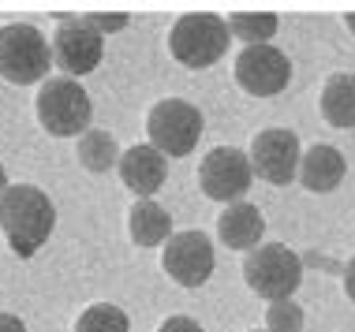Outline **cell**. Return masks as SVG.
I'll return each mask as SVG.
<instances>
[{
	"mask_svg": "<svg viewBox=\"0 0 355 332\" xmlns=\"http://www.w3.org/2000/svg\"><path fill=\"white\" fill-rule=\"evenodd\" d=\"M251 168L258 179H266V183L273 187H284L292 183V179H300V138H295V131L288 127H266L258 131L251 138Z\"/></svg>",
	"mask_w": 355,
	"mask_h": 332,
	"instance_id": "cell-9",
	"label": "cell"
},
{
	"mask_svg": "<svg viewBox=\"0 0 355 332\" xmlns=\"http://www.w3.org/2000/svg\"><path fill=\"white\" fill-rule=\"evenodd\" d=\"M266 329L270 332H300L303 329V306H295L292 299L270 302V310H266Z\"/></svg>",
	"mask_w": 355,
	"mask_h": 332,
	"instance_id": "cell-20",
	"label": "cell"
},
{
	"mask_svg": "<svg viewBox=\"0 0 355 332\" xmlns=\"http://www.w3.org/2000/svg\"><path fill=\"white\" fill-rule=\"evenodd\" d=\"M105 56V34L86 23V15H64L53 34V64L68 79L90 75Z\"/></svg>",
	"mask_w": 355,
	"mask_h": 332,
	"instance_id": "cell-7",
	"label": "cell"
},
{
	"mask_svg": "<svg viewBox=\"0 0 355 332\" xmlns=\"http://www.w3.org/2000/svg\"><path fill=\"white\" fill-rule=\"evenodd\" d=\"M344 23H348V30L355 34V12H352V15H344Z\"/></svg>",
	"mask_w": 355,
	"mask_h": 332,
	"instance_id": "cell-26",
	"label": "cell"
},
{
	"mask_svg": "<svg viewBox=\"0 0 355 332\" xmlns=\"http://www.w3.org/2000/svg\"><path fill=\"white\" fill-rule=\"evenodd\" d=\"M116 168H120L123 187H128L131 194H139V198L157 194L161 187H165V176H168L165 154H161V149H153L150 142H139V146L123 149Z\"/></svg>",
	"mask_w": 355,
	"mask_h": 332,
	"instance_id": "cell-12",
	"label": "cell"
},
{
	"mask_svg": "<svg viewBox=\"0 0 355 332\" xmlns=\"http://www.w3.org/2000/svg\"><path fill=\"white\" fill-rule=\"evenodd\" d=\"M86 23L94 26V30H101V34H112V30H123L128 26V15H101V12H86Z\"/></svg>",
	"mask_w": 355,
	"mask_h": 332,
	"instance_id": "cell-21",
	"label": "cell"
},
{
	"mask_svg": "<svg viewBox=\"0 0 355 332\" xmlns=\"http://www.w3.org/2000/svg\"><path fill=\"white\" fill-rule=\"evenodd\" d=\"M161 265L180 288H202L214 273V243L206 232H172V239L161 246Z\"/></svg>",
	"mask_w": 355,
	"mask_h": 332,
	"instance_id": "cell-11",
	"label": "cell"
},
{
	"mask_svg": "<svg viewBox=\"0 0 355 332\" xmlns=\"http://www.w3.org/2000/svg\"><path fill=\"white\" fill-rule=\"evenodd\" d=\"M243 277H247V288H251L254 295H262L270 302H284V299H292L295 288L303 284V261L292 246L262 243L243 258Z\"/></svg>",
	"mask_w": 355,
	"mask_h": 332,
	"instance_id": "cell-3",
	"label": "cell"
},
{
	"mask_svg": "<svg viewBox=\"0 0 355 332\" xmlns=\"http://www.w3.org/2000/svg\"><path fill=\"white\" fill-rule=\"evenodd\" d=\"M251 179H254L251 157L239 154L236 146H214L202 157V165H198V187H202V194L214 198V202H225V205L239 202L251 191Z\"/></svg>",
	"mask_w": 355,
	"mask_h": 332,
	"instance_id": "cell-8",
	"label": "cell"
},
{
	"mask_svg": "<svg viewBox=\"0 0 355 332\" xmlns=\"http://www.w3.org/2000/svg\"><path fill=\"white\" fill-rule=\"evenodd\" d=\"M228 49V23L214 12L180 15L168 30V53L191 71H202L217 64Z\"/></svg>",
	"mask_w": 355,
	"mask_h": 332,
	"instance_id": "cell-2",
	"label": "cell"
},
{
	"mask_svg": "<svg viewBox=\"0 0 355 332\" xmlns=\"http://www.w3.org/2000/svg\"><path fill=\"white\" fill-rule=\"evenodd\" d=\"M146 135L150 146L161 149L165 157H187L198 146V135H202V112L180 98L157 101L146 116Z\"/></svg>",
	"mask_w": 355,
	"mask_h": 332,
	"instance_id": "cell-6",
	"label": "cell"
},
{
	"mask_svg": "<svg viewBox=\"0 0 355 332\" xmlns=\"http://www.w3.org/2000/svg\"><path fill=\"white\" fill-rule=\"evenodd\" d=\"M56 210L53 198L34 183H15L0 198V232L19 258H34L53 235Z\"/></svg>",
	"mask_w": 355,
	"mask_h": 332,
	"instance_id": "cell-1",
	"label": "cell"
},
{
	"mask_svg": "<svg viewBox=\"0 0 355 332\" xmlns=\"http://www.w3.org/2000/svg\"><path fill=\"white\" fill-rule=\"evenodd\" d=\"M254 332H262V329H254ZM266 332H270V329H266Z\"/></svg>",
	"mask_w": 355,
	"mask_h": 332,
	"instance_id": "cell-27",
	"label": "cell"
},
{
	"mask_svg": "<svg viewBox=\"0 0 355 332\" xmlns=\"http://www.w3.org/2000/svg\"><path fill=\"white\" fill-rule=\"evenodd\" d=\"M37 123H42L49 135L68 138V135H86L90 131V93H86L75 79L60 75V79H45L34 101Z\"/></svg>",
	"mask_w": 355,
	"mask_h": 332,
	"instance_id": "cell-4",
	"label": "cell"
},
{
	"mask_svg": "<svg viewBox=\"0 0 355 332\" xmlns=\"http://www.w3.org/2000/svg\"><path fill=\"white\" fill-rule=\"evenodd\" d=\"M53 64V45L31 23H8L0 26V79L15 86H31L45 79Z\"/></svg>",
	"mask_w": 355,
	"mask_h": 332,
	"instance_id": "cell-5",
	"label": "cell"
},
{
	"mask_svg": "<svg viewBox=\"0 0 355 332\" xmlns=\"http://www.w3.org/2000/svg\"><path fill=\"white\" fill-rule=\"evenodd\" d=\"M262 232H266V221H262V210L251 202H232L225 205V213L217 216V235L225 246L232 250H247L251 254L258 243H262Z\"/></svg>",
	"mask_w": 355,
	"mask_h": 332,
	"instance_id": "cell-13",
	"label": "cell"
},
{
	"mask_svg": "<svg viewBox=\"0 0 355 332\" xmlns=\"http://www.w3.org/2000/svg\"><path fill=\"white\" fill-rule=\"evenodd\" d=\"M79 165L86 172H109L112 165H120V146L109 131H98L90 127L86 135H79V149H75Z\"/></svg>",
	"mask_w": 355,
	"mask_h": 332,
	"instance_id": "cell-17",
	"label": "cell"
},
{
	"mask_svg": "<svg viewBox=\"0 0 355 332\" xmlns=\"http://www.w3.org/2000/svg\"><path fill=\"white\" fill-rule=\"evenodd\" d=\"M322 120L337 131H352L355 127V75H333L322 86L318 98Z\"/></svg>",
	"mask_w": 355,
	"mask_h": 332,
	"instance_id": "cell-15",
	"label": "cell"
},
{
	"mask_svg": "<svg viewBox=\"0 0 355 332\" xmlns=\"http://www.w3.org/2000/svg\"><path fill=\"white\" fill-rule=\"evenodd\" d=\"M128 232L139 246H165L172 239V221L153 198H139L128 213Z\"/></svg>",
	"mask_w": 355,
	"mask_h": 332,
	"instance_id": "cell-16",
	"label": "cell"
},
{
	"mask_svg": "<svg viewBox=\"0 0 355 332\" xmlns=\"http://www.w3.org/2000/svg\"><path fill=\"white\" fill-rule=\"evenodd\" d=\"M228 23V34H236L239 42L247 45H270V37L277 34V19L273 12H232L225 19Z\"/></svg>",
	"mask_w": 355,
	"mask_h": 332,
	"instance_id": "cell-18",
	"label": "cell"
},
{
	"mask_svg": "<svg viewBox=\"0 0 355 332\" xmlns=\"http://www.w3.org/2000/svg\"><path fill=\"white\" fill-rule=\"evenodd\" d=\"M236 82L254 98H277L292 82V64L277 45H243L236 56Z\"/></svg>",
	"mask_w": 355,
	"mask_h": 332,
	"instance_id": "cell-10",
	"label": "cell"
},
{
	"mask_svg": "<svg viewBox=\"0 0 355 332\" xmlns=\"http://www.w3.org/2000/svg\"><path fill=\"white\" fill-rule=\"evenodd\" d=\"M8 187H12V183H8V172H4V165H0V198H4Z\"/></svg>",
	"mask_w": 355,
	"mask_h": 332,
	"instance_id": "cell-25",
	"label": "cell"
},
{
	"mask_svg": "<svg viewBox=\"0 0 355 332\" xmlns=\"http://www.w3.org/2000/svg\"><path fill=\"white\" fill-rule=\"evenodd\" d=\"M157 332H202V325L195 317H168V321H161Z\"/></svg>",
	"mask_w": 355,
	"mask_h": 332,
	"instance_id": "cell-22",
	"label": "cell"
},
{
	"mask_svg": "<svg viewBox=\"0 0 355 332\" xmlns=\"http://www.w3.org/2000/svg\"><path fill=\"white\" fill-rule=\"evenodd\" d=\"M0 332H26V325L15 314H0Z\"/></svg>",
	"mask_w": 355,
	"mask_h": 332,
	"instance_id": "cell-24",
	"label": "cell"
},
{
	"mask_svg": "<svg viewBox=\"0 0 355 332\" xmlns=\"http://www.w3.org/2000/svg\"><path fill=\"white\" fill-rule=\"evenodd\" d=\"M344 295H348L355 302V258L344 265Z\"/></svg>",
	"mask_w": 355,
	"mask_h": 332,
	"instance_id": "cell-23",
	"label": "cell"
},
{
	"mask_svg": "<svg viewBox=\"0 0 355 332\" xmlns=\"http://www.w3.org/2000/svg\"><path fill=\"white\" fill-rule=\"evenodd\" d=\"M344 172H348V165H344V154L337 146H325V142H318V146H311L300 160V183L306 187V191L314 194H329L340 187Z\"/></svg>",
	"mask_w": 355,
	"mask_h": 332,
	"instance_id": "cell-14",
	"label": "cell"
},
{
	"mask_svg": "<svg viewBox=\"0 0 355 332\" xmlns=\"http://www.w3.org/2000/svg\"><path fill=\"white\" fill-rule=\"evenodd\" d=\"M128 329H131L128 314L120 306H112V302H94L75 321V332H128Z\"/></svg>",
	"mask_w": 355,
	"mask_h": 332,
	"instance_id": "cell-19",
	"label": "cell"
}]
</instances>
